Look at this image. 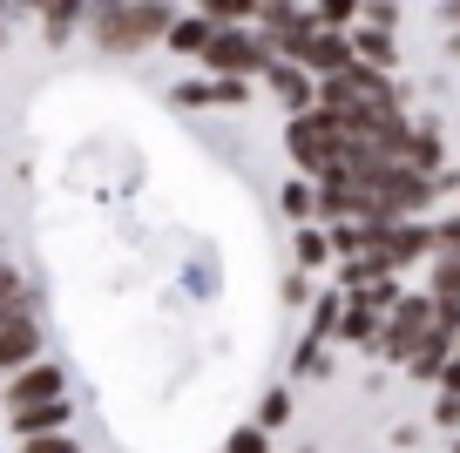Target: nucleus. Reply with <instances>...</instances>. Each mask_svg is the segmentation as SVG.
<instances>
[{
    "mask_svg": "<svg viewBox=\"0 0 460 453\" xmlns=\"http://www.w3.org/2000/svg\"><path fill=\"white\" fill-rule=\"evenodd\" d=\"M156 34H170L163 0H102L95 7V48L102 55H143Z\"/></svg>",
    "mask_w": 460,
    "mask_h": 453,
    "instance_id": "f257e3e1",
    "label": "nucleus"
},
{
    "mask_svg": "<svg viewBox=\"0 0 460 453\" xmlns=\"http://www.w3.org/2000/svg\"><path fill=\"white\" fill-rule=\"evenodd\" d=\"M291 149H298L305 170H339V156L352 149V136H345L325 109H305L298 122H291Z\"/></svg>",
    "mask_w": 460,
    "mask_h": 453,
    "instance_id": "f03ea898",
    "label": "nucleus"
},
{
    "mask_svg": "<svg viewBox=\"0 0 460 453\" xmlns=\"http://www.w3.org/2000/svg\"><path fill=\"white\" fill-rule=\"evenodd\" d=\"M203 68H217V75H258V68H271V48L251 41L244 28H217L210 48H203Z\"/></svg>",
    "mask_w": 460,
    "mask_h": 453,
    "instance_id": "7ed1b4c3",
    "label": "nucleus"
},
{
    "mask_svg": "<svg viewBox=\"0 0 460 453\" xmlns=\"http://www.w3.org/2000/svg\"><path fill=\"white\" fill-rule=\"evenodd\" d=\"M427 332H433V298H406L400 318L386 325V352L393 359H413L420 345H427Z\"/></svg>",
    "mask_w": 460,
    "mask_h": 453,
    "instance_id": "20e7f679",
    "label": "nucleus"
},
{
    "mask_svg": "<svg viewBox=\"0 0 460 453\" xmlns=\"http://www.w3.org/2000/svg\"><path fill=\"white\" fill-rule=\"evenodd\" d=\"M291 61H298V68H312V75H332V68H345V61H352V41H345L339 28H312Z\"/></svg>",
    "mask_w": 460,
    "mask_h": 453,
    "instance_id": "39448f33",
    "label": "nucleus"
},
{
    "mask_svg": "<svg viewBox=\"0 0 460 453\" xmlns=\"http://www.w3.org/2000/svg\"><path fill=\"white\" fill-rule=\"evenodd\" d=\"M41 399H68V386H61L55 366H28V372L7 379V413L14 406H41Z\"/></svg>",
    "mask_w": 460,
    "mask_h": 453,
    "instance_id": "423d86ee",
    "label": "nucleus"
},
{
    "mask_svg": "<svg viewBox=\"0 0 460 453\" xmlns=\"http://www.w3.org/2000/svg\"><path fill=\"white\" fill-rule=\"evenodd\" d=\"M433 325L460 332V251L440 257V271H433Z\"/></svg>",
    "mask_w": 460,
    "mask_h": 453,
    "instance_id": "0eeeda50",
    "label": "nucleus"
},
{
    "mask_svg": "<svg viewBox=\"0 0 460 453\" xmlns=\"http://www.w3.org/2000/svg\"><path fill=\"white\" fill-rule=\"evenodd\" d=\"M271 88H278V102H285V109H312V68H298V61H271Z\"/></svg>",
    "mask_w": 460,
    "mask_h": 453,
    "instance_id": "6e6552de",
    "label": "nucleus"
},
{
    "mask_svg": "<svg viewBox=\"0 0 460 453\" xmlns=\"http://www.w3.org/2000/svg\"><path fill=\"white\" fill-rule=\"evenodd\" d=\"M34 345H41V332H34L28 318H7V325H0V372L28 366V359H34Z\"/></svg>",
    "mask_w": 460,
    "mask_h": 453,
    "instance_id": "1a4fd4ad",
    "label": "nucleus"
},
{
    "mask_svg": "<svg viewBox=\"0 0 460 453\" xmlns=\"http://www.w3.org/2000/svg\"><path fill=\"white\" fill-rule=\"evenodd\" d=\"M48 426H68V399H41V406H14V433H48Z\"/></svg>",
    "mask_w": 460,
    "mask_h": 453,
    "instance_id": "9d476101",
    "label": "nucleus"
},
{
    "mask_svg": "<svg viewBox=\"0 0 460 453\" xmlns=\"http://www.w3.org/2000/svg\"><path fill=\"white\" fill-rule=\"evenodd\" d=\"M352 55H359L366 68L386 75L393 68V28H359V34H352Z\"/></svg>",
    "mask_w": 460,
    "mask_h": 453,
    "instance_id": "9b49d317",
    "label": "nucleus"
},
{
    "mask_svg": "<svg viewBox=\"0 0 460 453\" xmlns=\"http://www.w3.org/2000/svg\"><path fill=\"white\" fill-rule=\"evenodd\" d=\"M210 34H217L210 14H203V21H170V48H190V55H203V48H210Z\"/></svg>",
    "mask_w": 460,
    "mask_h": 453,
    "instance_id": "f8f14e48",
    "label": "nucleus"
},
{
    "mask_svg": "<svg viewBox=\"0 0 460 453\" xmlns=\"http://www.w3.org/2000/svg\"><path fill=\"white\" fill-rule=\"evenodd\" d=\"M203 14H210V21H251V14H258V0H203Z\"/></svg>",
    "mask_w": 460,
    "mask_h": 453,
    "instance_id": "ddd939ff",
    "label": "nucleus"
},
{
    "mask_svg": "<svg viewBox=\"0 0 460 453\" xmlns=\"http://www.w3.org/2000/svg\"><path fill=\"white\" fill-rule=\"evenodd\" d=\"M14 305H21V271H14V264H0V325L14 318Z\"/></svg>",
    "mask_w": 460,
    "mask_h": 453,
    "instance_id": "4468645a",
    "label": "nucleus"
},
{
    "mask_svg": "<svg viewBox=\"0 0 460 453\" xmlns=\"http://www.w3.org/2000/svg\"><path fill=\"white\" fill-rule=\"evenodd\" d=\"M352 14H359V0H318V21H325V28H345Z\"/></svg>",
    "mask_w": 460,
    "mask_h": 453,
    "instance_id": "2eb2a0df",
    "label": "nucleus"
},
{
    "mask_svg": "<svg viewBox=\"0 0 460 453\" xmlns=\"http://www.w3.org/2000/svg\"><path fill=\"white\" fill-rule=\"evenodd\" d=\"M21 453H75V440H68V433H34Z\"/></svg>",
    "mask_w": 460,
    "mask_h": 453,
    "instance_id": "dca6fc26",
    "label": "nucleus"
},
{
    "mask_svg": "<svg viewBox=\"0 0 460 453\" xmlns=\"http://www.w3.org/2000/svg\"><path fill=\"white\" fill-rule=\"evenodd\" d=\"M366 21H373V28H400V7H393V0H366Z\"/></svg>",
    "mask_w": 460,
    "mask_h": 453,
    "instance_id": "f3484780",
    "label": "nucleus"
},
{
    "mask_svg": "<svg viewBox=\"0 0 460 453\" xmlns=\"http://www.w3.org/2000/svg\"><path fill=\"white\" fill-rule=\"evenodd\" d=\"M278 420H291V399H285V393L264 399V426H278Z\"/></svg>",
    "mask_w": 460,
    "mask_h": 453,
    "instance_id": "a211bd4d",
    "label": "nucleus"
},
{
    "mask_svg": "<svg viewBox=\"0 0 460 453\" xmlns=\"http://www.w3.org/2000/svg\"><path fill=\"white\" fill-rule=\"evenodd\" d=\"M230 453H264V433H237V440H230Z\"/></svg>",
    "mask_w": 460,
    "mask_h": 453,
    "instance_id": "6ab92c4d",
    "label": "nucleus"
},
{
    "mask_svg": "<svg viewBox=\"0 0 460 453\" xmlns=\"http://www.w3.org/2000/svg\"><path fill=\"white\" fill-rule=\"evenodd\" d=\"M440 28H454V34H460V0H440Z\"/></svg>",
    "mask_w": 460,
    "mask_h": 453,
    "instance_id": "aec40b11",
    "label": "nucleus"
},
{
    "mask_svg": "<svg viewBox=\"0 0 460 453\" xmlns=\"http://www.w3.org/2000/svg\"><path fill=\"white\" fill-rule=\"evenodd\" d=\"M447 386H454V393H460V366H454V372H447Z\"/></svg>",
    "mask_w": 460,
    "mask_h": 453,
    "instance_id": "412c9836",
    "label": "nucleus"
},
{
    "mask_svg": "<svg viewBox=\"0 0 460 453\" xmlns=\"http://www.w3.org/2000/svg\"><path fill=\"white\" fill-rule=\"evenodd\" d=\"M28 7H41V14H48V7H55V0H28Z\"/></svg>",
    "mask_w": 460,
    "mask_h": 453,
    "instance_id": "4be33fe9",
    "label": "nucleus"
},
{
    "mask_svg": "<svg viewBox=\"0 0 460 453\" xmlns=\"http://www.w3.org/2000/svg\"><path fill=\"white\" fill-rule=\"evenodd\" d=\"M454 339H460V332H454Z\"/></svg>",
    "mask_w": 460,
    "mask_h": 453,
    "instance_id": "5701e85b",
    "label": "nucleus"
}]
</instances>
